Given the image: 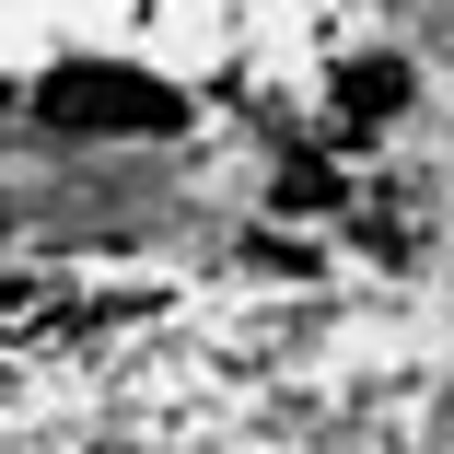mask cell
<instances>
[{"mask_svg":"<svg viewBox=\"0 0 454 454\" xmlns=\"http://www.w3.org/2000/svg\"><path fill=\"white\" fill-rule=\"evenodd\" d=\"M59 326H82L70 280H47V268H12V280H0V349H24V338H59Z\"/></svg>","mask_w":454,"mask_h":454,"instance_id":"obj_2","label":"cell"},{"mask_svg":"<svg viewBox=\"0 0 454 454\" xmlns=\"http://www.w3.org/2000/svg\"><path fill=\"white\" fill-rule=\"evenodd\" d=\"M35 117L70 140H163V129H187V94L152 70H59V82H35Z\"/></svg>","mask_w":454,"mask_h":454,"instance_id":"obj_1","label":"cell"},{"mask_svg":"<svg viewBox=\"0 0 454 454\" xmlns=\"http://www.w3.org/2000/svg\"><path fill=\"white\" fill-rule=\"evenodd\" d=\"M0 117H12V94H0Z\"/></svg>","mask_w":454,"mask_h":454,"instance_id":"obj_5","label":"cell"},{"mask_svg":"<svg viewBox=\"0 0 454 454\" xmlns=\"http://www.w3.org/2000/svg\"><path fill=\"white\" fill-rule=\"evenodd\" d=\"M396 106H408V59H349V70H338V94H326V117H338L349 140H361V129H385Z\"/></svg>","mask_w":454,"mask_h":454,"instance_id":"obj_3","label":"cell"},{"mask_svg":"<svg viewBox=\"0 0 454 454\" xmlns=\"http://www.w3.org/2000/svg\"><path fill=\"white\" fill-rule=\"evenodd\" d=\"M280 199H292V210H338V175H326V163H292Z\"/></svg>","mask_w":454,"mask_h":454,"instance_id":"obj_4","label":"cell"}]
</instances>
